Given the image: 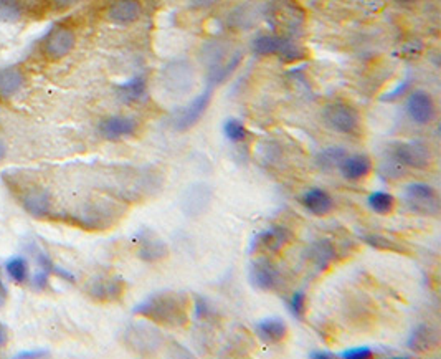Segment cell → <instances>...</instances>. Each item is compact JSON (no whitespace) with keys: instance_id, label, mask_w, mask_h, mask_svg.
<instances>
[{"instance_id":"cell-33","label":"cell","mask_w":441,"mask_h":359,"mask_svg":"<svg viewBox=\"0 0 441 359\" xmlns=\"http://www.w3.org/2000/svg\"><path fill=\"white\" fill-rule=\"evenodd\" d=\"M7 343H9V333L7 330H5V326L2 325V323H0V348L7 346Z\"/></svg>"},{"instance_id":"cell-28","label":"cell","mask_w":441,"mask_h":359,"mask_svg":"<svg viewBox=\"0 0 441 359\" xmlns=\"http://www.w3.org/2000/svg\"><path fill=\"white\" fill-rule=\"evenodd\" d=\"M363 240L372 247H376L378 250H390V252H403L402 245H398L395 240H390L387 237H382V235H366Z\"/></svg>"},{"instance_id":"cell-21","label":"cell","mask_w":441,"mask_h":359,"mask_svg":"<svg viewBox=\"0 0 441 359\" xmlns=\"http://www.w3.org/2000/svg\"><path fill=\"white\" fill-rule=\"evenodd\" d=\"M307 259L314 264L317 269H327L336 259V249L329 240H317L307 250Z\"/></svg>"},{"instance_id":"cell-8","label":"cell","mask_w":441,"mask_h":359,"mask_svg":"<svg viewBox=\"0 0 441 359\" xmlns=\"http://www.w3.org/2000/svg\"><path fill=\"white\" fill-rule=\"evenodd\" d=\"M407 111L417 125H428L435 118V103L427 91H413L407 100Z\"/></svg>"},{"instance_id":"cell-37","label":"cell","mask_w":441,"mask_h":359,"mask_svg":"<svg viewBox=\"0 0 441 359\" xmlns=\"http://www.w3.org/2000/svg\"><path fill=\"white\" fill-rule=\"evenodd\" d=\"M43 353H40V351H35V353H32V351H27V353H22V355L20 356H25V358H30V356H42Z\"/></svg>"},{"instance_id":"cell-6","label":"cell","mask_w":441,"mask_h":359,"mask_svg":"<svg viewBox=\"0 0 441 359\" xmlns=\"http://www.w3.org/2000/svg\"><path fill=\"white\" fill-rule=\"evenodd\" d=\"M405 197H407L408 204L412 205V209L418 210V212L430 214L438 210L437 192H435V189L428 186V184H412V186H408L407 191H405Z\"/></svg>"},{"instance_id":"cell-26","label":"cell","mask_w":441,"mask_h":359,"mask_svg":"<svg viewBox=\"0 0 441 359\" xmlns=\"http://www.w3.org/2000/svg\"><path fill=\"white\" fill-rule=\"evenodd\" d=\"M22 15H23V10L18 0L0 5V20L5 24H17L18 20L22 19Z\"/></svg>"},{"instance_id":"cell-20","label":"cell","mask_w":441,"mask_h":359,"mask_svg":"<svg viewBox=\"0 0 441 359\" xmlns=\"http://www.w3.org/2000/svg\"><path fill=\"white\" fill-rule=\"evenodd\" d=\"M306 210L314 215H326L332 209V197L322 189H311L301 197Z\"/></svg>"},{"instance_id":"cell-16","label":"cell","mask_w":441,"mask_h":359,"mask_svg":"<svg viewBox=\"0 0 441 359\" xmlns=\"http://www.w3.org/2000/svg\"><path fill=\"white\" fill-rule=\"evenodd\" d=\"M256 335H258L265 343L270 345H278L288 335V326L281 318H266L256 323L255 326Z\"/></svg>"},{"instance_id":"cell-27","label":"cell","mask_w":441,"mask_h":359,"mask_svg":"<svg viewBox=\"0 0 441 359\" xmlns=\"http://www.w3.org/2000/svg\"><path fill=\"white\" fill-rule=\"evenodd\" d=\"M144 88H146L144 80H142L141 76H139V78H134V80L127 81V83L119 86L122 96H124V98L129 100V101L139 100L141 96L144 95Z\"/></svg>"},{"instance_id":"cell-23","label":"cell","mask_w":441,"mask_h":359,"mask_svg":"<svg viewBox=\"0 0 441 359\" xmlns=\"http://www.w3.org/2000/svg\"><path fill=\"white\" fill-rule=\"evenodd\" d=\"M346 156L347 151L344 150V147L332 146L319 152V156H317V164H319L322 169H334L341 166Z\"/></svg>"},{"instance_id":"cell-17","label":"cell","mask_w":441,"mask_h":359,"mask_svg":"<svg viewBox=\"0 0 441 359\" xmlns=\"http://www.w3.org/2000/svg\"><path fill=\"white\" fill-rule=\"evenodd\" d=\"M22 205L33 217H43L50 210V196L42 187H30L23 192Z\"/></svg>"},{"instance_id":"cell-10","label":"cell","mask_w":441,"mask_h":359,"mask_svg":"<svg viewBox=\"0 0 441 359\" xmlns=\"http://www.w3.org/2000/svg\"><path fill=\"white\" fill-rule=\"evenodd\" d=\"M25 71L18 66H5L0 70V101L12 100L23 88Z\"/></svg>"},{"instance_id":"cell-3","label":"cell","mask_w":441,"mask_h":359,"mask_svg":"<svg viewBox=\"0 0 441 359\" xmlns=\"http://www.w3.org/2000/svg\"><path fill=\"white\" fill-rule=\"evenodd\" d=\"M327 125L332 130L344 132V135H357L361 131V118L354 108L336 103V105L327 106L322 113Z\"/></svg>"},{"instance_id":"cell-14","label":"cell","mask_w":441,"mask_h":359,"mask_svg":"<svg viewBox=\"0 0 441 359\" xmlns=\"http://www.w3.org/2000/svg\"><path fill=\"white\" fill-rule=\"evenodd\" d=\"M141 4L137 0H115L107 9V19L115 24H132L139 19Z\"/></svg>"},{"instance_id":"cell-4","label":"cell","mask_w":441,"mask_h":359,"mask_svg":"<svg viewBox=\"0 0 441 359\" xmlns=\"http://www.w3.org/2000/svg\"><path fill=\"white\" fill-rule=\"evenodd\" d=\"M253 51L256 55H280L281 58L293 61L302 56V50L294 42L276 35H263L253 42Z\"/></svg>"},{"instance_id":"cell-39","label":"cell","mask_w":441,"mask_h":359,"mask_svg":"<svg viewBox=\"0 0 441 359\" xmlns=\"http://www.w3.org/2000/svg\"><path fill=\"white\" fill-rule=\"evenodd\" d=\"M405 2H412V0H405Z\"/></svg>"},{"instance_id":"cell-32","label":"cell","mask_w":441,"mask_h":359,"mask_svg":"<svg viewBox=\"0 0 441 359\" xmlns=\"http://www.w3.org/2000/svg\"><path fill=\"white\" fill-rule=\"evenodd\" d=\"M48 276H50V274H48V271H45V270H42V271H40V274L35 275V279H33L35 288H38V290L47 288V286H48Z\"/></svg>"},{"instance_id":"cell-9","label":"cell","mask_w":441,"mask_h":359,"mask_svg":"<svg viewBox=\"0 0 441 359\" xmlns=\"http://www.w3.org/2000/svg\"><path fill=\"white\" fill-rule=\"evenodd\" d=\"M136 120L127 116H107L100 123V132L102 137L111 141L129 137L136 132Z\"/></svg>"},{"instance_id":"cell-36","label":"cell","mask_w":441,"mask_h":359,"mask_svg":"<svg viewBox=\"0 0 441 359\" xmlns=\"http://www.w3.org/2000/svg\"><path fill=\"white\" fill-rule=\"evenodd\" d=\"M5 156H7V145H5L4 140H0V162L4 161Z\"/></svg>"},{"instance_id":"cell-18","label":"cell","mask_w":441,"mask_h":359,"mask_svg":"<svg viewBox=\"0 0 441 359\" xmlns=\"http://www.w3.org/2000/svg\"><path fill=\"white\" fill-rule=\"evenodd\" d=\"M167 255V247L161 239L156 237L149 230H142L139 234V256L146 261L162 260Z\"/></svg>"},{"instance_id":"cell-22","label":"cell","mask_w":441,"mask_h":359,"mask_svg":"<svg viewBox=\"0 0 441 359\" xmlns=\"http://www.w3.org/2000/svg\"><path fill=\"white\" fill-rule=\"evenodd\" d=\"M210 202V194H207V189H188L187 197L184 199V210L187 215H198L202 214Z\"/></svg>"},{"instance_id":"cell-1","label":"cell","mask_w":441,"mask_h":359,"mask_svg":"<svg viewBox=\"0 0 441 359\" xmlns=\"http://www.w3.org/2000/svg\"><path fill=\"white\" fill-rule=\"evenodd\" d=\"M188 300L186 295L162 291L149 296L146 301L134 308V313L139 316L149 318L164 326H182L187 321Z\"/></svg>"},{"instance_id":"cell-38","label":"cell","mask_w":441,"mask_h":359,"mask_svg":"<svg viewBox=\"0 0 441 359\" xmlns=\"http://www.w3.org/2000/svg\"><path fill=\"white\" fill-rule=\"evenodd\" d=\"M9 2H15V0H0V5H2V4H9Z\"/></svg>"},{"instance_id":"cell-35","label":"cell","mask_w":441,"mask_h":359,"mask_svg":"<svg viewBox=\"0 0 441 359\" xmlns=\"http://www.w3.org/2000/svg\"><path fill=\"white\" fill-rule=\"evenodd\" d=\"M311 358H317V359H326V358H334V355L332 353H326V351H317V353H312Z\"/></svg>"},{"instance_id":"cell-30","label":"cell","mask_w":441,"mask_h":359,"mask_svg":"<svg viewBox=\"0 0 441 359\" xmlns=\"http://www.w3.org/2000/svg\"><path fill=\"white\" fill-rule=\"evenodd\" d=\"M289 308H291V311H293V315L296 318H299V320L304 318L306 296H304V293H302V291H296V293L293 295V298H291V301H289Z\"/></svg>"},{"instance_id":"cell-25","label":"cell","mask_w":441,"mask_h":359,"mask_svg":"<svg viewBox=\"0 0 441 359\" xmlns=\"http://www.w3.org/2000/svg\"><path fill=\"white\" fill-rule=\"evenodd\" d=\"M368 207H371L373 212L377 214H390L393 207H395V199L392 194H387V192H373L368 196Z\"/></svg>"},{"instance_id":"cell-2","label":"cell","mask_w":441,"mask_h":359,"mask_svg":"<svg viewBox=\"0 0 441 359\" xmlns=\"http://www.w3.org/2000/svg\"><path fill=\"white\" fill-rule=\"evenodd\" d=\"M76 45V33L71 27L66 25H56L45 35L42 42V51L51 61H58L65 58L73 51Z\"/></svg>"},{"instance_id":"cell-24","label":"cell","mask_w":441,"mask_h":359,"mask_svg":"<svg viewBox=\"0 0 441 359\" xmlns=\"http://www.w3.org/2000/svg\"><path fill=\"white\" fill-rule=\"evenodd\" d=\"M5 271L15 283H25L28 280V264L22 256H14L5 264Z\"/></svg>"},{"instance_id":"cell-34","label":"cell","mask_w":441,"mask_h":359,"mask_svg":"<svg viewBox=\"0 0 441 359\" xmlns=\"http://www.w3.org/2000/svg\"><path fill=\"white\" fill-rule=\"evenodd\" d=\"M7 298V286L4 283V276H2V270H0V300Z\"/></svg>"},{"instance_id":"cell-5","label":"cell","mask_w":441,"mask_h":359,"mask_svg":"<svg viewBox=\"0 0 441 359\" xmlns=\"http://www.w3.org/2000/svg\"><path fill=\"white\" fill-rule=\"evenodd\" d=\"M395 159H397V162L403 164V166L425 169L432 162V154H430V150L423 142L410 141L398 145L397 150H395Z\"/></svg>"},{"instance_id":"cell-31","label":"cell","mask_w":441,"mask_h":359,"mask_svg":"<svg viewBox=\"0 0 441 359\" xmlns=\"http://www.w3.org/2000/svg\"><path fill=\"white\" fill-rule=\"evenodd\" d=\"M373 355V351L368 346H358V348H352V350H347L342 353V358L346 359H366L371 358Z\"/></svg>"},{"instance_id":"cell-19","label":"cell","mask_w":441,"mask_h":359,"mask_svg":"<svg viewBox=\"0 0 441 359\" xmlns=\"http://www.w3.org/2000/svg\"><path fill=\"white\" fill-rule=\"evenodd\" d=\"M339 167L344 177L351 179V181H358V179L368 176L372 169V162L363 154H354V156H346Z\"/></svg>"},{"instance_id":"cell-12","label":"cell","mask_w":441,"mask_h":359,"mask_svg":"<svg viewBox=\"0 0 441 359\" xmlns=\"http://www.w3.org/2000/svg\"><path fill=\"white\" fill-rule=\"evenodd\" d=\"M408 348L417 353H428L437 350L440 345V333L437 328L430 325H420L412 331L408 338Z\"/></svg>"},{"instance_id":"cell-13","label":"cell","mask_w":441,"mask_h":359,"mask_svg":"<svg viewBox=\"0 0 441 359\" xmlns=\"http://www.w3.org/2000/svg\"><path fill=\"white\" fill-rule=\"evenodd\" d=\"M210 98H212V90H207V91H203L202 95H198L197 98L181 113V116H179V120L176 123L177 130L184 131L196 125L200 118H202L203 113L207 111Z\"/></svg>"},{"instance_id":"cell-7","label":"cell","mask_w":441,"mask_h":359,"mask_svg":"<svg viewBox=\"0 0 441 359\" xmlns=\"http://www.w3.org/2000/svg\"><path fill=\"white\" fill-rule=\"evenodd\" d=\"M250 280L256 288L271 291L276 290L281 283V275L276 266L270 260H256L250 269Z\"/></svg>"},{"instance_id":"cell-11","label":"cell","mask_w":441,"mask_h":359,"mask_svg":"<svg viewBox=\"0 0 441 359\" xmlns=\"http://www.w3.org/2000/svg\"><path fill=\"white\" fill-rule=\"evenodd\" d=\"M122 291H124V283H122V280L107 276V279L95 280L90 286L88 293L91 298H95L96 301L107 303V301L119 300Z\"/></svg>"},{"instance_id":"cell-15","label":"cell","mask_w":441,"mask_h":359,"mask_svg":"<svg viewBox=\"0 0 441 359\" xmlns=\"http://www.w3.org/2000/svg\"><path fill=\"white\" fill-rule=\"evenodd\" d=\"M291 239H293V234L288 229L281 227V225H271L270 229L258 235L255 242H258L266 252H280L291 242Z\"/></svg>"},{"instance_id":"cell-29","label":"cell","mask_w":441,"mask_h":359,"mask_svg":"<svg viewBox=\"0 0 441 359\" xmlns=\"http://www.w3.org/2000/svg\"><path fill=\"white\" fill-rule=\"evenodd\" d=\"M223 131H225V136H227L228 140L233 141V142L243 141L246 135H248V131H246L245 125L238 120H228L227 123H225Z\"/></svg>"}]
</instances>
